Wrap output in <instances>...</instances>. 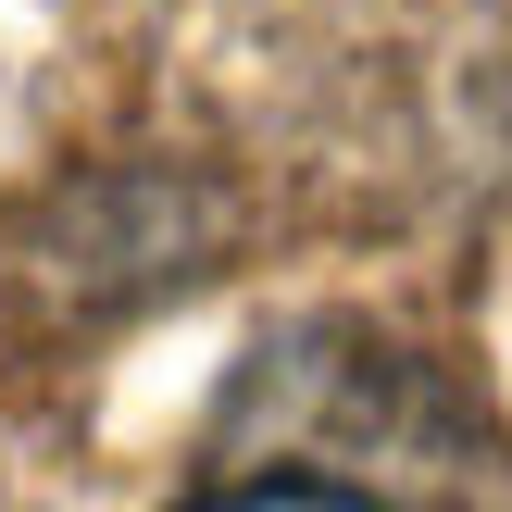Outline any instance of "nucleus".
Returning a JSON list of instances; mask_svg holds the SVG:
<instances>
[{
	"label": "nucleus",
	"mask_w": 512,
	"mask_h": 512,
	"mask_svg": "<svg viewBox=\"0 0 512 512\" xmlns=\"http://www.w3.org/2000/svg\"><path fill=\"white\" fill-rule=\"evenodd\" d=\"M175 512H388V500L338 488V475H238V488H200V500H175Z\"/></svg>",
	"instance_id": "f257e3e1"
}]
</instances>
